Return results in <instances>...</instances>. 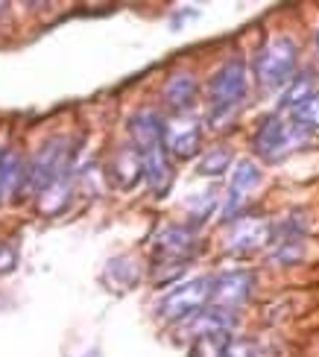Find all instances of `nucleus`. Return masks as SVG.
<instances>
[{
  "mask_svg": "<svg viewBox=\"0 0 319 357\" xmlns=\"http://www.w3.org/2000/svg\"><path fill=\"white\" fill-rule=\"evenodd\" d=\"M249 97V68L240 56H232L208 79V123L225 129Z\"/></svg>",
  "mask_w": 319,
  "mask_h": 357,
  "instance_id": "f257e3e1",
  "label": "nucleus"
},
{
  "mask_svg": "<svg viewBox=\"0 0 319 357\" xmlns=\"http://www.w3.org/2000/svg\"><path fill=\"white\" fill-rule=\"evenodd\" d=\"M71 138L68 135H53L44 141L38 150L27 158V176H24V190L38 197L50 185H56L59 178H65L71 170Z\"/></svg>",
  "mask_w": 319,
  "mask_h": 357,
  "instance_id": "f03ea898",
  "label": "nucleus"
},
{
  "mask_svg": "<svg viewBox=\"0 0 319 357\" xmlns=\"http://www.w3.org/2000/svg\"><path fill=\"white\" fill-rule=\"evenodd\" d=\"M308 138H311V132L302 129L293 117L267 114L252 138V150L261 161H267V165H279V161H284L290 153L302 150V146L308 144Z\"/></svg>",
  "mask_w": 319,
  "mask_h": 357,
  "instance_id": "7ed1b4c3",
  "label": "nucleus"
},
{
  "mask_svg": "<svg viewBox=\"0 0 319 357\" xmlns=\"http://www.w3.org/2000/svg\"><path fill=\"white\" fill-rule=\"evenodd\" d=\"M296 65H299V44L290 36H276L267 44H261V50L255 53V79L264 91H279L287 88L296 77Z\"/></svg>",
  "mask_w": 319,
  "mask_h": 357,
  "instance_id": "20e7f679",
  "label": "nucleus"
},
{
  "mask_svg": "<svg viewBox=\"0 0 319 357\" xmlns=\"http://www.w3.org/2000/svg\"><path fill=\"white\" fill-rule=\"evenodd\" d=\"M211 290H214V275H200L191 278L185 284H176L167 290L158 302V319L161 322H188L196 314H202L205 305L211 302Z\"/></svg>",
  "mask_w": 319,
  "mask_h": 357,
  "instance_id": "39448f33",
  "label": "nucleus"
},
{
  "mask_svg": "<svg viewBox=\"0 0 319 357\" xmlns=\"http://www.w3.org/2000/svg\"><path fill=\"white\" fill-rule=\"evenodd\" d=\"M202 144V121L196 114H173L164 123V150L173 158H193Z\"/></svg>",
  "mask_w": 319,
  "mask_h": 357,
  "instance_id": "423d86ee",
  "label": "nucleus"
},
{
  "mask_svg": "<svg viewBox=\"0 0 319 357\" xmlns=\"http://www.w3.org/2000/svg\"><path fill=\"white\" fill-rule=\"evenodd\" d=\"M267 243H272V222L264 217H240L225 237V252L243 258L264 249Z\"/></svg>",
  "mask_w": 319,
  "mask_h": 357,
  "instance_id": "0eeeda50",
  "label": "nucleus"
},
{
  "mask_svg": "<svg viewBox=\"0 0 319 357\" xmlns=\"http://www.w3.org/2000/svg\"><path fill=\"white\" fill-rule=\"evenodd\" d=\"M255 290V273L252 270H225L214 275V290H211V302L225 310H237L252 299Z\"/></svg>",
  "mask_w": 319,
  "mask_h": 357,
  "instance_id": "6e6552de",
  "label": "nucleus"
},
{
  "mask_svg": "<svg viewBox=\"0 0 319 357\" xmlns=\"http://www.w3.org/2000/svg\"><path fill=\"white\" fill-rule=\"evenodd\" d=\"M164 117L156 109H141L129 117V138L132 146L141 155L156 150V146H164Z\"/></svg>",
  "mask_w": 319,
  "mask_h": 357,
  "instance_id": "1a4fd4ad",
  "label": "nucleus"
},
{
  "mask_svg": "<svg viewBox=\"0 0 319 357\" xmlns=\"http://www.w3.org/2000/svg\"><path fill=\"white\" fill-rule=\"evenodd\" d=\"M196 249V231L191 226H167L156 234V252L161 261H191Z\"/></svg>",
  "mask_w": 319,
  "mask_h": 357,
  "instance_id": "9d476101",
  "label": "nucleus"
},
{
  "mask_svg": "<svg viewBox=\"0 0 319 357\" xmlns=\"http://www.w3.org/2000/svg\"><path fill=\"white\" fill-rule=\"evenodd\" d=\"M144 158V182L153 190V197H167L173 188V165H170V153L164 146H156L141 155Z\"/></svg>",
  "mask_w": 319,
  "mask_h": 357,
  "instance_id": "9b49d317",
  "label": "nucleus"
},
{
  "mask_svg": "<svg viewBox=\"0 0 319 357\" xmlns=\"http://www.w3.org/2000/svg\"><path fill=\"white\" fill-rule=\"evenodd\" d=\"M109 176L114 178V185L120 190H132L144 178V158H141V153L135 150L132 144L117 146V153L112 155V165H109Z\"/></svg>",
  "mask_w": 319,
  "mask_h": 357,
  "instance_id": "f8f14e48",
  "label": "nucleus"
},
{
  "mask_svg": "<svg viewBox=\"0 0 319 357\" xmlns=\"http://www.w3.org/2000/svg\"><path fill=\"white\" fill-rule=\"evenodd\" d=\"M24 176H27V158L18 146H3L0 150V205L18 190H24Z\"/></svg>",
  "mask_w": 319,
  "mask_h": 357,
  "instance_id": "ddd939ff",
  "label": "nucleus"
},
{
  "mask_svg": "<svg viewBox=\"0 0 319 357\" xmlns=\"http://www.w3.org/2000/svg\"><path fill=\"white\" fill-rule=\"evenodd\" d=\"M196 97H200V82L188 70H179L164 82V102L173 109V114H188Z\"/></svg>",
  "mask_w": 319,
  "mask_h": 357,
  "instance_id": "4468645a",
  "label": "nucleus"
},
{
  "mask_svg": "<svg viewBox=\"0 0 319 357\" xmlns=\"http://www.w3.org/2000/svg\"><path fill=\"white\" fill-rule=\"evenodd\" d=\"M103 281L109 284L114 293H124V290H132L135 284L141 281V266L135 258H112L105 264V273H103Z\"/></svg>",
  "mask_w": 319,
  "mask_h": 357,
  "instance_id": "2eb2a0df",
  "label": "nucleus"
},
{
  "mask_svg": "<svg viewBox=\"0 0 319 357\" xmlns=\"http://www.w3.org/2000/svg\"><path fill=\"white\" fill-rule=\"evenodd\" d=\"M264 182V173L258 167V161L240 158L232 167V182H229V197L232 199H249V193Z\"/></svg>",
  "mask_w": 319,
  "mask_h": 357,
  "instance_id": "dca6fc26",
  "label": "nucleus"
},
{
  "mask_svg": "<svg viewBox=\"0 0 319 357\" xmlns=\"http://www.w3.org/2000/svg\"><path fill=\"white\" fill-rule=\"evenodd\" d=\"M232 346H235V340L229 331H211V334L191 340L188 357H229Z\"/></svg>",
  "mask_w": 319,
  "mask_h": 357,
  "instance_id": "f3484780",
  "label": "nucleus"
},
{
  "mask_svg": "<svg viewBox=\"0 0 319 357\" xmlns=\"http://www.w3.org/2000/svg\"><path fill=\"white\" fill-rule=\"evenodd\" d=\"M313 94H316V88H313V73H311V70H302V73H296L293 82L287 85V88H284V94H281L279 114H281V112L290 114L293 109H299L302 102H305L308 97H313Z\"/></svg>",
  "mask_w": 319,
  "mask_h": 357,
  "instance_id": "a211bd4d",
  "label": "nucleus"
},
{
  "mask_svg": "<svg viewBox=\"0 0 319 357\" xmlns=\"http://www.w3.org/2000/svg\"><path fill=\"white\" fill-rule=\"evenodd\" d=\"M71 185H73V173H68L65 178H59L56 185H50L44 193H38V205H41V214H59L65 211L68 202H71Z\"/></svg>",
  "mask_w": 319,
  "mask_h": 357,
  "instance_id": "6ab92c4d",
  "label": "nucleus"
},
{
  "mask_svg": "<svg viewBox=\"0 0 319 357\" xmlns=\"http://www.w3.org/2000/svg\"><path fill=\"white\" fill-rule=\"evenodd\" d=\"M232 146H225V144H217V146H211V150L202 153V158L196 161V173L205 176V178H214V176H223L225 170L232 167Z\"/></svg>",
  "mask_w": 319,
  "mask_h": 357,
  "instance_id": "aec40b11",
  "label": "nucleus"
},
{
  "mask_svg": "<svg viewBox=\"0 0 319 357\" xmlns=\"http://www.w3.org/2000/svg\"><path fill=\"white\" fill-rule=\"evenodd\" d=\"M305 258V243L299 237H284L281 243H276V252L269 255V261L276 266H293Z\"/></svg>",
  "mask_w": 319,
  "mask_h": 357,
  "instance_id": "412c9836",
  "label": "nucleus"
},
{
  "mask_svg": "<svg viewBox=\"0 0 319 357\" xmlns=\"http://www.w3.org/2000/svg\"><path fill=\"white\" fill-rule=\"evenodd\" d=\"M290 117H293V121H296L302 129H308V132L319 129V91H316L313 97H308L299 109H293Z\"/></svg>",
  "mask_w": 319,
  "mask_h": 357,
  "instance_id": "4be33fe9",
  "label": "nucleus"
},
{
  "mask_svg": "<svg viewBox=\"0 0 319 357\" xmlns=\"http://www.w3.org/2000/svg\"><path fill=\"white\" fill-rule=\"evenodd\" d=\"M217 208V193L214 190H202V193H193V199H188V211L193 222H202L211 211Z\"/></svg>",
  "mask_w": 319,
  "mask_h": 357,
  "instance_id": "5701e85b",
  "label": "nucleus"
},
{
  "mask_svg": "<svg viewBox=\"0 0 319 357\" xmlns=\"http://www.w3.org/2000/svg\"><path fill=\"white\" fill-rule=\"evenodd\" d=\"M18 266V246L15 243H6L0 241V275L3 273H12Z\"/></svg>",
  "mask_w": 319,
  "mask_h": 357,
  "instance_id": "b1692460",
  "label": "nucleus"
},
{
  "mask_svg": "<svg viewBox=\"0 0 319 357\" xmlns=\"http://www.w3.org/2000/svg\"><path fill=\"white\" fill-rule=\"evenodd\" d=\"M229 357H261V351H258L252 343H235Z\"/></svg>",
  "mask_w": 319,
  "mask_h": 357,
  "instance_id": "393cba45",
  "label": "nucleus"
},
{
  "mask_svg": "<svg viewBox=\"0 0 319 357\" xmlns=\"http://www.w3.org/2000/svg\"><path fill=\"white\" fill-rule=\"evenodd\" d=\"M6 15H9V6H6V3H0V21H3Z\"/></svg>",
  "mask_w": 319,
  "mask_h": 357,
  "instance_id": "a878e982",
  "label": "nucleus"
},
{
  "mask_svg": "<svg viewBox=\"0 0 319 357\" xmlns=\"http://www.w3.org/2000/svg\"><path fill=\"white\" fill-rule=\"evenodd\" d=\"M82 357H103V354H100V351H97V349H91V351H85V354H82Z\"/></svg>",
  "mask_w": 319,
  "mask_h": 357,
  "instance_id": "bb28decb",
  "label": "nucleus"
},
{
  "mask_svg": "<svg viewBox=\"0 0 319 357\" xmlns=\"http://www.w3.org/2000/svg\"><path fill=\"white\" fill-rule=\"evenodd\" d=\"M316 47H319V29H316Z\"/></svg>",
  "mask_w": 319,
  "mask_h": 357,
  "instance_id": "cd10ccee",
  "label": "nucleus"
}]
</instances>
